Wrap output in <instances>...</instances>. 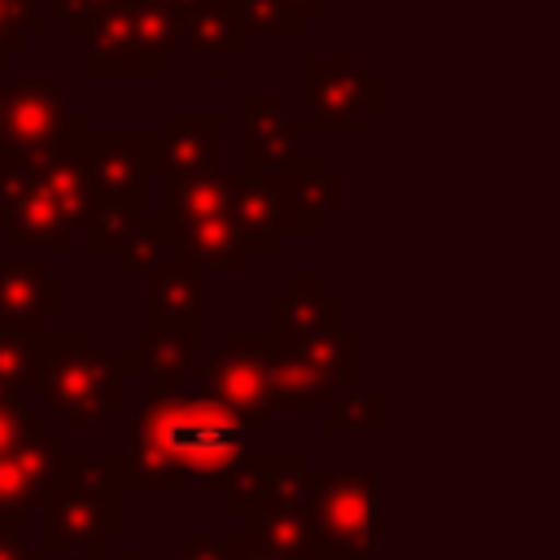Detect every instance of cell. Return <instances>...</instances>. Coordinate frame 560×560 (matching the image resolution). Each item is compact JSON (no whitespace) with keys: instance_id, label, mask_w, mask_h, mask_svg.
<instances>
[{"instance_id":"obj_1","label":"cell","mask_w":560,"mask_h":560,"mask_svg":"<svg viewBox=\"0 0 560 560\" xmlns=\"http://www.w3.org/2000/svg\"><path fill=\"white\" fill-rule=\"evenodd\" d=\"M162 446L192 464V468H206V464H219L236 451V424L210 407V402H192V407H175L166 420H162Z\"/></svg>"}]
</instances>
